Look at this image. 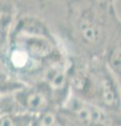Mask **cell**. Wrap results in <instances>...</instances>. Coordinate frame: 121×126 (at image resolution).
<instances>
[{"mask_svg": "<svg viewBox=\"0 0 121 126\" xmlns=\"http://www.w3.org/2000/svg\"><path fill=\"white\" fill-rule=\"evenodd\" d=\"M77 98L121 117V84L103 57L89 58L72 80Z\"/></svg>", "mask_w": 121, "mask_h": 126, "instance_id": "1", "label": "cell"}, {"mask_svg": "<svg viewBox=\"0 0 121 126\" xmlns=\"http://www.w3.org/2000/svg\"><path fill=\"white\" fill-rule=\"evenodd\" d=\"M103 59L121 84V19L108 41Z\"/></svg>", "mask_w": 121, "mask_h": 126, "instance_id": "2", "label": "cell"}, {"mask_svg": "<svg viewBox=\"0 0 121 126\" xmlns=\"http://www.w3.org/2000/svg\"><path fill=\"white\" fill-rule=\"evenodd\" d=\"M24 101L23 103L28 108L34 111H41L46 107L48 104V98L42 92L33 90L24 94Z\"/></svg>", "mask_w": 121, "mask_h": 126, "instance_id": "3", "label": "cell"}, {"mask_svg": "<svg viewBox=\"0 0 121 126\" xmlns=\"http://www.w3.org/2000/svg\"><path fill=\"white\" fill-rule=\"evenodd\" d=\"M102 1H105L107 3H112V4H114V2L116 1V0H102Z\"/></svg>", "mask_w": 121, "mask_h": 126, "instance_id": "4", "label": "cell"}]
</instances>
